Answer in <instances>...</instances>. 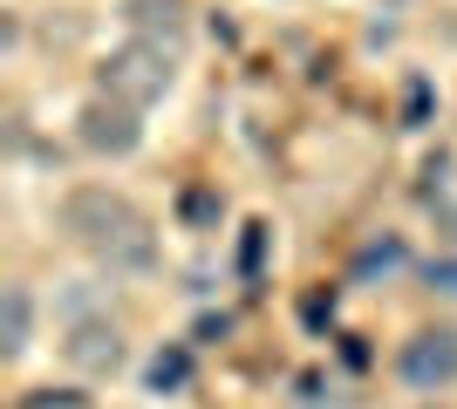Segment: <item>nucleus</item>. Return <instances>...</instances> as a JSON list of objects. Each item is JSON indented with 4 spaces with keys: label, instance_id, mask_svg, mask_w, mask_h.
<instances>
[{
    "label": "nucleus",
    "instance_id": "7ed1b4c3",
    "mask_svg": "<svg viewBox=\"0 0 457 409\" xmlns=\"http://www.w3.org/2000/svg\"><path fill=\"white\" fill-rule=\"evenodd\" d=\"M76 143L96 157H130L137 143H144V110H130V102H110V96H89L76 117Z\"/></svg>",
    "mask_w": 457,
    "mask_h": 409
},
{
    "label": "nucleus",
    "instance_id": "0eeeda50",
    "mask_svg": "<svg viewBox=\"0 0 457 409\" xmlns=\"http://www.w3.org/2000/svg\"><path fill=\"white\" fill-rule=\"evenodd\" d=\"M28 341H35V293L14 280V287L0 293V348H7V362H21Z\"/></svg>",
    "mask_w": 457,
    "mask_h": 409
},
{
    "label": "nucleus",
    "instance_id": "9d476101",
    "mask_svg": "<svg viewBox=\"0 0 457 409\" xmlns=\"http://www.w3.org/2000/svg\"><path fill=\"white\" fill-rule=\"evenodd\" d=\"M430 280H437L444 293H457V259H444V266H430Z\"/></svg>",
    "mask_w": 457,
    "mask_h": 409
},
{
    "label": "nucleus",
    "instance_id": "1a4fd4ad",
    "mask_svg": "<svg viewBox=\"0 0 457 409\" xmlns=\"http://www.w3.org/2000/svg\"><path fill=\"white\" fill-rule=\"evenodd\" d=\"M185 218H219V198L212 192H185Z\"/></svg>",
    "mask_w": 457,
    "mask_h": 409
},
{
    "label": "nucleus",
    "instance_id": "39448f33",
    "mask_svg": "<svg viewBox=\"0 0 457 409\" xmlns=\"http://www.w3.org/2000/svg\"><path fill=\"white\" fill-rule=\"evenodd\" d=\"M62 355H69V369H82V375H116L130 348H123V328H116L110 314H82V321H69Z\"/></svg>",
    "mask_w": 457,
    "mask_h": 409
},
{
    "label": "nucleus",
    "instance_id": "f03ea898",
    "mask_svg": "<svg viewBox=\"0 0 457 409\" xmlns=\"http://www.w3.org/2000/svg\"><path fill=\"white\" fill-rule=\"evenodd\" d=\"M164 89H171V55H157V48H144V41L110 48V55H103V69H96V96L130 102V110H151Z\"/></svg>",
    "mask_w": 457,
    "mask_h": 409
},
{
    "label": "nucleus",
    "instance_id": "423d86ee",
    "mask_svg": "<svg viewBox=\"0 0 457 409\" xmlns=\"http://www.w3.org/2000/svg\"><path fill=\"white\" fill-rule=\"evenodd\" d=\"M123 20H130V35L144 41V48H157V55H185L191 41V7L185 0H123Z\"/></svg>",
    "mask_w": 457,
    "mask_h": 409
},
{
    "label": "nucleus",
    "instance_id": "20e7f679",
    "mask_svg": "<svg viewBox=\"0 0 457 409\" xmlns=\"http://www.w3.org/2000/svg\"><path fill=\"white\" fill-rule=\"evenodd\" d=\"M396 369L410 389H451L457 382V328H417L403 341Z\"/></svg>",
    "mask_w": 457,
    "mask_h": 409
},
{
    "label": "nucleus",
    "instance_id": "f257e3e1",
    "mask_svg": "<svg viewBox=\"0 0 457 409\" xmlns=\"http://www.w3.org/2000/svg\"><path fill=\"white\" fill-rule=\"evenodd\" d=\"M62 233L110 273H151L157 266L151 218L137 212L123 192H110V184H76V192L62 198Z\"/></svg>",
    "mask_w": 457,
    "mask_h": 409
},
{
    "label": "nucleus",
    "instance_id": "6e6552de",
    "mask_svg": "<svg viewBox=\"0 0 457 409\" xmlns=\"http://www.w3.org/2000/svg\"><path fill=\"white\" fill-rule=\"evenodd\" d=\"M151 382H157V389H178V382H185V355H157Z\"/></svg>",
    "mask_w": 457,
    "mask_h": 409
}]
</instances>
